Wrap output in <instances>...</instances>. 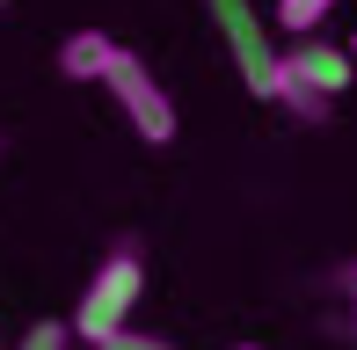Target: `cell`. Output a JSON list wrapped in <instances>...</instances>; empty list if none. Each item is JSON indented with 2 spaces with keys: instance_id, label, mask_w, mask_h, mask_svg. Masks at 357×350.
<instances>
[{
  "instance_id": "obj_9",
  "label": "cell",
  "mask_w": 357,
  "mask_h": 350,
  "mask_svg": "<svg viewBox=\"0 0 357 350\" xmlns=\"http://www.w3.org/2000/svg\"><path fill=\"white\" fill-rule=\"evenodd\" d=\"M95 350H175V343H168V336H146V328H132V321H124V328H109V336L95 343Z\"/></svg>"
},
{
  "instance_id": "obj_7",
  "label": "cell",
  "mask_w": 357,
  "mask_h": 350,
  "mask_svg": "<svg viewBox=\"0 0 357 350\" xmlns=\"http://www.w3.org/2000/svg\"><path fill=\"white\" fill-rule=\"evenodd\" d=\"M328 8H335V0H278V29H291V37H314Z\"/></svg>"
},
{
  "instance_id": "obj_12",
  "label": "cell",
  "mask_w": 357,
  "mask_h": 350,
  "mask_svg": "<svg viewBox=\"0 0 357 350\" xmlns=\"http://www.w3.org/2000/svg\"><path fill=\"white\" fill-rule=\"evenodd\" d=\"M0 8H8V0H0Z\"/></svg>"
},
{
  "instance_id": "obj_2",
  "label": "cell",
  "mask_w": 357,
  "mask_h": 350,
  "mask_svg": "<svg viewBox=\"0 0 357 350\" xmlns=\"http://www.w3.org/2000/svg\"><path fill=\"white\" fill-rule=\"evenodd\" d=\"M102 88L117 95V109H124V124L146 139V146H168L175 139V102H168V88L153 81V66H146L139 52H109V73H102Z\"/></svg>"
},
{
  "instance_id": "obj_3",
  "label": "cell",
  "mask_w": 357,
  "mask_h": 350,
  "mask_svg": "<svg viewBox=\"0 0 357 350\" xmlns=\"http://www.w3.org/2000/svg\"><path fill=\"white\" fill-rule=\"evenodd\" d=\"M212 22H219L226 52H234V66H241V88L270 102V95H278V73H284V52L270 44L263 15H255L248 0H212Z\"/></svg>"
},
{
  "instance_id": "obj_5",
  "label": "cell",
  "mask_w": 357,
  "mask_h": 350,
  "mask_svg": "<svg viewBox=\"0 0 357 350\" xmlns=\"http://www.w3.org/2000/svg\"><path fill=\"white\" fill-rule=\"evenodd\" d=\"M109 52H117L109 29H73V37L59 44V73H66V81H102V73H109Z\"/></svg>"
},
{
  "instance_id": "obj_4",
  "label": "cell",
  "mask_w": 357,
  "mask_h": 350,
  "mask_svg": "<svg viewBox=\"0 0 357 350\" xmlns=\"http://www.w3.org/2000/svg\"><path fill=\"white\" fill-rule=\"evenodd\" d=\"M284 73H299L306 88H321L335 102L350 81H357V59H350V44H321V37H306L299 52H284Z\"/></svg>"
},
{
  "instance_id": "obj_10",
  "label": "cell",
  "mask_w": 357,
  "mask_h": 350,
  "mask_svg": "<svg viewBox=\"0 0 357 350\" xmlns=\"http://www.w3.org/2000/svg\"><path fill=\"white\" fill-rule=\"evenodd\" d=\"M234 350H263V343H234Z\"/></svg>"
},
{
  "instance_id": "obj_1",
  "label": "cell",
  "mask_w": 357,
  "mask_h": 350,
  "mask_svg": "<svg viewBox=\"0 0 357 350\" xmlns=\"http://www.w3.org/2000/svg\"><path fill=\"white\" fill-rule=\"evenodd\" d=\"M139 292H146V256H139V241H117L102 263H95L88 292H80V307H73V336L102 343L109 328H124V321H132Z\"/></svg>"
},
{
  "instance_id": "obj_6",
  "label": "cell",
  "mask_w": 357,
  "mask_h": 350,
  "mask_svg": "<svg viewBox=\"0 0 357 350\" xmlns=\"http://www.w3.org/2000/svg\"><path fill=\"white\" fill-rule=\"evenodd\" d=\"M270 102H284V109H291V124H328V95L306 88L299 73H278V95H270Z\"/></svg>"
},
{
  "instance_id": "obj_11",
  "label": "cell",
  "mask_w": 357,
  "mask_h": 350,
  "mask_svg": "<svg viewBox=\"0 0 357 350\" xmlns=\"http://www.w3.org/2000/svg\"><path fill=\"white\" fill-rule=\"evenodd\" d=\"M350 59H357V37H350Z\"/></svg>"
},
{
  "instance_id": "obj_8",
  "label": "cell",
  "mask_w": 357,
  "mask_h": 350,
  "mask_svg": "<svg viewBox=\"0 0 357 350\" xmlns=\"http://www.w3.org/2000/svg\"><path fill=\"white\" fill-rule=\"evenodd\" d=\"M66 343H73V321H29L15 350H66Z\"/></svg>"
}]
</instances>
